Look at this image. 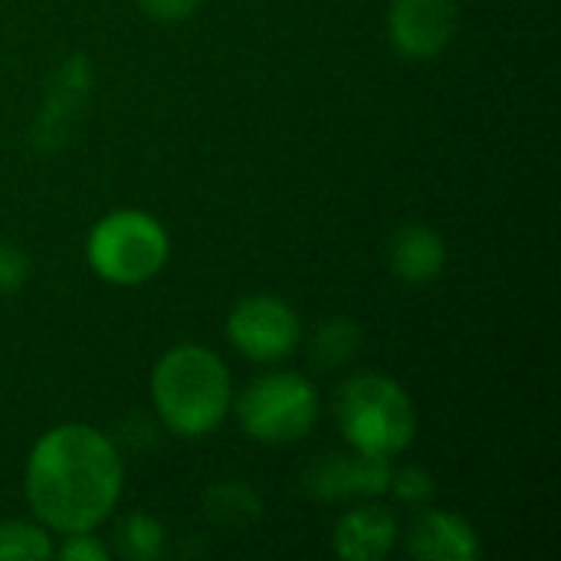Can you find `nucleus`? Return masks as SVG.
I'll list each match as a JSON object with an SVG mask.
<instances>
[{"label":"nucleus","instance_id":"obj_6","mask_svg":"<svg viewBox=\"0 0 561 561\" xmlns=\"http://www.w3.org/2000/svg\"><path fill=\"white\" fill-rule=\"evenodd\" d=\"M299 316L276 296H250L227 319L230 345L250 362H279L299 345Z\"/></svg>","mask_w":561,"mask_h":561},{"label":"nucleus","instance_id":"obj_10","mask_svg":"<svg viewBox=\"0 0 561 561\" xmlns=\"http://www.w3.org/2000/svg\"><path fill=\"white\" fill-rule=\"evenodd\" d=\"M398 542V519L385 506H362L339 519L332 546L345 561L385 559Z\"/></svg>","mask_w":561,"mask_h":561},{"label":"nucleus","instance_id":"obj_4","mask_svg":"<svg viewBox=\"0 0 561 561\" xmlns=\"http://www.w3.org/2000/svg\"><path fill=\"white\" fill-rule=\"evenodd\" d=\"M168 230L145 210L105 214L85 243L89 266L115 286H138L161 273L168 263Z\"/></svg>","mask_w":561,"mask_h":561},{"label":"nucleus","instance_id":"obj_1","mask_svg":"<svg viewBox=\"0 0 561 561\" xmlns=\"http://www.w3.org/2000/svg\"><path fill=\"white\" fill-rule=\"evenodd\" d=\"M122 496V460L115 444L89 424L46 431L26 460V500L53 533H92Z\"/></svg>","mask_w":561,"mask_h":561},{"label":"nucleus","instance_id":"obj_18","mask_svg":"<svg viewBox=\"0 0 561 561\" xmlns=\"http://www.w3.org/2000/svg\"><path fill=\"white\" fill-rule=\"evenodd\" d=\"M53 556H59V559L66 561H105L108 559V549L95 536H89V533H72L59 546V552H53Z\"/></svg>","mask_w":561,"mask_h":561},{"label":"nucleus","instance_id":"obj_14","mask_svg":"<svg viewBox=\"0 0 561 561\" xmlns=\"http://www.w3.org/2000/svg\"><path fill=\"white\" fill-rule=\"evenodd\" d=\"M355 348H358V329H355V322L335 319V322H329V325L319 329L316 355H319L325 365H339V362L352 358Z\"/></svg>","mask_w":561,"mask_h":561},{"label":"nucleus","instance_id":"obj_13","mask_svg":"<svg viewBox=\"0 0 561 561\" xmlns=\"http://www.w3.org/2000/svg\"><path fill=\"white\" fill-rule=\"evenodd\" d=\"M0 559L46 561L53 559V542L33 523H0Z\"/></svg>","mask_w":561,"mask_h":561},{"label":"nucleus","instance_id":"obj_17","mask_svg":"<svg viewBox=\"0 0 561 561\" xmlns=\"http://www.w3.org/2000/svg\"><path fill=\"white\" fill-rule=\"evenodd\" d=\"M30 260L16 247H0V293H13L26 283Z\"/></svg>","mask_w":561,"mask_h":561},{"label":"nucleus","instance_id":"obj_12","mask_svg":"<svg viewBox=\"0 0 561 561\" xmlns=\"http://www.w3.org/2000/svg\"><path fill=\"white\" fill-rule=\"evenodd\" d=\"M118 552L131 561H151L164 552V529L151 516H128L118 523Z\"/></svg>","mask_w":561,"mask_h":561},{"label":"nucleus","instance_id":"obj_16","mask_svg":"<svg viewBox=\"0 0 561 561\" xmlns=\"http://www.w3.org/2000/svg\"><path fill=\"white\" fill-rule=\"evenodd\" d=\"M388 490H394V496L401 503H411V506H424L431 496H434V477L421 467H404V470H391V483Z\"/></svg>","mask_w":561,"mask_h":561},{"label":"nucleus","instance_id":"obj_8","mask_svg":"<svg viewBox=\"0 0 561 561\" xmlns=\"http://www.w3.org/2000/svg\"><path fill=\"white\" fill-rule=\"evenodd\" d=\"M391 483V463L378 454H329L306 473V490L319 500L381 496Z\"/></svg>","mask_w":561,"mask_h":561},{"label":"nucleus","instance_id":"obj_19","mask_svg":"<svg viewBox=\"0 0 561 561\" xmlns=\"http://www.w3.org/2000/svg\"><path fill=\"white\" fill-rule=\"evenodd\" d=\"M138 7L151 16V20H161V23H178V20H187L201 0H138Z\"/></svg>","mask_w":561,"mask_h":561},{"label":"nucleus","instance_id":"obj_7","mask_svg":"<svg viewBox=\"0 0 561 561\" xmlns=\"http://www.w3.org/2000/svg\"><path fill=\"white\" fill-rule=\"evenodd\" d=\"M388 30L401 56L431 59L457 33V3L454 0H394Z\"/></svg>","mask_w":561,"mask_h":561},{"label":"nucleus","instance_id":"obj_5","mask_svg":"<svg viewBox=\"0 0 561 561\" xmlns=\"http://www.w3.org/2000/svg\"><path fill=\"white\" fill-rule=\"evenodd\" d=\"M237 417L253 440L293 444L319 421V394L299 375H266L237 398Z\"/></svg>","mask_w":561,"mask_h":561},{"label":"nucleus","instance_id":"obj_15","mask_svg":"<svg viewBox=\"0 0 561 561\" xmlns=\"http://www.w3.org/2000/svg\"><path fill=\"white\" fill-rule=\"evenodd\" d=\"M207 510L214 519H247V516H256L260 503L243 486H217L207 500Z\"/></svg>","mask_w":561,"mask_h":561},{"label":"nucleus","instance_id":"obj_3","mask_svg":"<svg viewBox=\"0 0 561 561\" xmlns=\"http://www.w3.org/2000/svg\"><path fill=\"white\" fill-rule=\"evenodd\" d=\"M335 421L342 437L378 457H394L411 447L417 431V414L408 391L388 375H355L335 394Z\"/></svg>","mask_w":561,"mask_h":561},{"label":"nucleus","instance_id":"obj_11","mask_svg":"<svg viewBox=\"0 0 561 561\" xmlns=\"http://www.w3.org/2000/svg\"><path fill=\"white\" fill-rule=\"evenodd\" d=\"M447 247L437 230L424 224H404L391 240V270L404 283H434L444 273Z\"/></svg>","mask_w":561,"mask_h":561},{"label":"nucleus","instance_id":"obj_9","mask_svg":"<svg viewBox=\"0 0 561 561\" xmlns=\"http://www.w3.org/2000/svg\"><path fill=\"white\" fill-rule=\"evenodd\" d=\"M408 552L421 561H473L480 556V539L467 519L424 510L408 526Z\"/></svg>","mask_w":561,"mask_h":561},{"label":"nucleus","instance_id":"obj_2","mask_svg":"<svg viewBox=\"0 0 561 561\" xmlns=\"http://www.w3.org/2000/svg\"><path fill=\"white\" fill-rule=\"evenodd\" d=\"M151 398L171 434L204 437L230 411V371L210 348L178 345L158 358L151 371Z\"/></svg>","mask_w":561,"mask_h":561}]
</instances>
